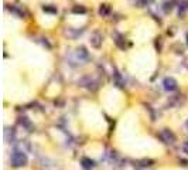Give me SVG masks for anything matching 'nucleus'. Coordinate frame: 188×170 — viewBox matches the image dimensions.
<instances>
[{"label":"nucleus","mask_w":188,"mask_h":170,"mask_svg":"<svg viewBox=\"0 0 188 170\" xmlns=\"http://www.w3.org/2000/svg\"><path fill=\"white\" fill-rule=\"evenodd\" d=\"M74 12H81V13H84V12H85V9H84V7H79V9L77 7V9H74Z\"/></svg>","instance_id":"0eeeda50"},{"label":"nucleus","mask_w":188,"mask_h":170,"mask_svg":"<svg viewBox=\"0 0 188 170\" xmlns=\"http://www.w3.org/2000/svg\"><path fill=\"white\" fill-rule=\"evenodd\" d=\"M187 126H188V124H187Z\"/></svg>","instance_id":"9d476101"},{"label":"nucleus","mask_w":188,"mask_h":170,"mask_svg":"<svg viewBox=\"0 0 188 170\" xmlns=\"http://www.w3.org/2000/svg\"><path fill=\"white\" fill-rule=\"evenodd\" d=\"M160 139H161L164 143H174L175 142V136H174V133L171 131H168V129H164V131L160 132Z\"/></svg>","instance_id":"f03ea898"},{"label":"nucleus","mask_w":188,"mask_h":170,"mask_svg":"<svg viewBox=\"0 0 188 170\" xmlns=\"http://www.w3.org/2000/svg\"><path fill=\"white\" fill-rule=\"evenodd\" d=\"M108 12H109V7H106V6L101 7V10H99V13H101V14H106Z\"/></svg>","instance_id":"423d86ee"},{"label":"nucleus","mask_w":188,"mask_h":170,"mask_svg":"<svg viewBox=\"0 0 188 170\" xmlns=\"http://www.w3.org/2000/svg\"><path fill=\"white\" fill-rule=\"evenodd\" d=\"M184 150H185V152H187V153H188V142H187V143H185V145H184Z\"/></svg>","instance_id":"6e6552de"},{"label":"nucleus","mask_w":188,"mask_h":170,"mask_svg":"<svg viewBox=\"0 0 188 170\" xmlns=\"http://www.w3.org/2000/svg\"><path fill=\"white\" fill-rule=\"evenodd\" d=\"M12 164L14 167H21L27 164V156L23 152H14L12 155Z\"/></svg>","instance_id":"f257e3e1"},{"label":"nucleus","mask_w":188,"mask_h":170,"mask_svg":"<svg viewBox=\"0 0 188 170\" xmlns=\"http://www.w3.org/2000/svg\"><path fill=\"white\" fill-rule=\"evenodd\" d=\"M187 39H188V36H187Z\"/></svg>","instance_id":"1a4fd4ad"},{"label":"nucleus","mask_w":188,"mask_h":170,"mask_svg":"<svg viewBox=\"0 0 188 170\" xmlns=\"http://www.w3.org/2000/svg\"><path fill=\"white\" fill-rule=\"evenodd\" d=\"M91 44L93 47H99L102 44V34L99 33V31H95L91 36Z\"/></svg>","instance_id":"7ed1b4c3"},{"label":"nucleus","mask_w":188,"mask_h":170,"mask_svg":"<svg viewBox=\"0 0 188 170\" xmlns=\"http://www.w3.org/2000/svg\"><path fill=\"white\" fill-rule=\"evenodd\" d=\"M164 88L167 91H174L177 89V82H175L174 78H166L164 79Z\"/></svg>","instance_id":"20e7f679"},{"label":"nucleus","mask_w":188,"mask_h":170,"mask_svg":"<svg viewBox=\"0 0 188 170\" xmlns=\"http://www.w3.org/2000/svg\"><path fill=\"white\" fill-rule=\"evenodd\" d=\"M82 163H84V166L86 167V169H91L92 166H93V162H92V160H88V159H84Z\"/></svg>","instance_id":"39448f33"}]
</instances>
